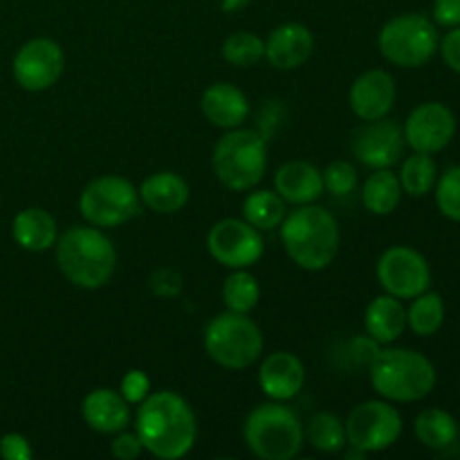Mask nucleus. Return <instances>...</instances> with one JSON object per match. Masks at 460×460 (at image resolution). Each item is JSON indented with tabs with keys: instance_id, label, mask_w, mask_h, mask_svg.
I'll list each match as a JSON object with an SVG mask.
<instances>
[{
	"instance_id": "f257e3e1",
	"label": "nucleus",
	"mask_w": 460,
	"mask_h": 460,
	"mask_svg": "<svg viewBox=\"0 0 460 460\" xmlns=\"http://www.w3.org/2000/svg\"><path fill=\"white\" fill-rule=\"evenodd\" d=\"M135 431L144 445V452L160 460L184 458L198 438V422L191 404L175 391L148 394L137 404Z\"/></svg>"
},
{
	"instance_id": "f03ea898",
	"label": "nucleus",
	"mask_w": 460,
	"mask_h": 460,
	"mask_svg": "<svg viewBox=\"0 0 460 460\" xmlns=\"http://www.w3.org/2000/svg\"><path fill=\"white\" fill-rule=\"evenodd\" d=\"M281 227V241L292 263L308 272H322L340 254V225L328 209L317 205H299L286 214Z\"/></svg>"
},
{
	"instance_id": "7ed1b4c3",
	"label": "nucleus",
	"mask_w": 460,
	"mask_h": 460,
	"mask_svg": "<svg viewBox=\"0 0 460 460\" xmlns=\"http://www.w3.org/2000/svg\"><path fill=\"white\" fill-rule=\"evenodd\" d=\"M57 263L63 277L81 290H99L117 270V250L99 227L75 225L57 238Z\"/></svg>"
},
{
	"instance_id": "20e7f679",
	"label": "nucleus",
	"mask_w": 460,
	"mask_h": 460,
	"mask_svg": "<svg viewBox=\"0 0 460 460\" xmlns=\"http://www.w3.org/2000/svg\"><path fill=\"white\" fill-rule=\"evenodd\" d=\"M371 385L389 402H418L436 386V368L429 358L411 349H380L371 364Z\"/></svg>"
},
{
	"instance_id": "39448f33",
	"label": "nucleus",
	"mask_w": 460,
	"mask_h": 460,
	"mask_svg": "<svg viewBox=\"0 0 460 460\" xmlns=\"http://www.w3.org/2000/svg\"><path fill=\"white\" fill-rule=\"evenodd\" d=\"M243 440L254 456L263 460H292L304 447V425L283 402H263L243 422Z\"/></svg>"
},
{
	"instance_id": "423d86ee",
	"label": "nucleus",
	"mask_w": 460,
	"mask_h": 460,
	"mask_svg": "<svg viewBox=\"0 0 460 460\" xmlns=\"http://www.w3.org/2000/svg\"><path fill=\"white\" fill-rule=\"evenodd\" d=\"M211 166L220 182L232 191H250L268 169L265 135L252 128H232L216 142Z\"/></svg>"
},
{
	"instance_id": "0eeeda50",
	"label": "nucleus",
	"mask_w": 460,
	"mask_h": 460,
	"mask_svg": "<svg viewBox=\"0 0 460 460\" xmlns=\"http://www.w3.org/2000/svg\"><path fill=\"white\" fill-rule=\"evenodd\" d=\"M205 350L218 367L227 371H243L252 367L263 353V332L254 319L243 313L216 314L205 326Z\"/></svg>"
},
{
	"instance_id": "6e6552de",
	"label": "nucleus",
	"mask_w": 460,
	"mask_h": 460,
	"mask_svg": "<svg viewBox=\"0 0 460 460\" xmlns=\"http://www.w3.org/2000/svg\"><path fill=\"white\" fill-rule=\"evenodd\" d=\"M438 30L422 13H402L385 22L377 36L382 57L398 67H422L436 54Z\"/></svg>"
},
{
	"instance_id": "1a4fd4ad",
	"label": "nucleus",
	"mask_w": 460,
	"mask_h": 460,
	"mask_svg": "<svg viewBox=\"0 0 460 460\" xmlns=\"http://www.w3.org/2000/svg\"><path fill=\"white\" fill-rule=\"evenodd\" d=\"M139 191L121 175H99L85 184L79 196V211L85 223L99 229L126 225L139 214Z\"/></svg>"
},
{
	"instance_id": "9d476101",
	"label": "nucleus",
	"mask_w": 460,
	"mask_h": 460,
	"mask_svg": "<svg viewBox=\"0 0 460 460\" xmlns=\"http://www.w3.org/2000/svg\"><path fill=\"white\" fill-rule=\"evenodd\" d=\"M402 434V416L389 400H367L346 418V438L362 454H377L398 443Z\"/></svg>"
},
{
	"instance_id": "9b49d317",
	"label": "nucleus",
	"mask_w": 460,
	"mask_h": 460,
	"mask_svg": "<svg viewBox=\"0 0 460 460\" xmlns=\"http://www.w3.org/2000/svg\"><path fill=\"white\" fill-rule=\"evenodd\" d=\"M377 281L395 299H416L429 290L431 268L425 256L407 245H394L377 261Z\"/></svg>"
},
{
	"instance_id": "f8f14e48",
	"label": "nucleus",
	"mask_w": 460,
	"mask_h": 460,
	"mask_svg": "<svg viewBox=\"0 0 460 460\" xmlns=\"http://www.w3.org/2000/svg\"><path fill=\"white\" fill-rule=\"evenodd\" d=\"M207 250L223 268L247 270L259 263L265 245L261 229L245 218H225L207 234Z\"/></svg>"
},
{
	"instance_id": "ddd939ff",
	"label": "nucleus",
	"mask_w": 460,
	"mask_h": 460,
	"mask_svg": "<svg viewBox=\"0 0 460 460\" xmlns=\"http://www.w3.org/2000/svg\"><path fill=\"white\" fill-rule=\"evenodd\" d=\"M66 54L57 40L31 39L13 57V79L22 90L43 93L52 88L63 75Z\"/></svg>"
},
{
	"instance_id": "4468645a",
	"label": "nucleus",
	"mask_w": 460,
	"mask_h": 460,
	"mask_svg": "<svg viewBox=\"0 0 460 460\" xmlns=\"http://www.w3.org/2000/svg\"><path fill=\"white\" fill-rule=\"evenodd\" d=\"M404 142L413 148V153L445 151L456 135V115L452 108L440 102H425L411 111L404 121Z\"/></svg>"
},
{
	"instance_id": "2eb2a0df",
	"label": "nucleus",
	"mask_w": 460,
	"mask_h": 460,
	"mask_svg": "<svg viewBox=\"0 0 460 460\" xmlns=\"http://www.w3.org/2000/svg\"><path fill=\"white\" fill-rule=\"evenodd\" d=\"M404 133L395 121L376 119L367 121V126L355 133L353 153L368 169H391L404 155Z\"/></svg>"
},
{
	"instance_id": "dca6fc26",
	"label": "nucleus",
	"mask_w": 460,
	"mask_h": 460,
	"mask_svg": "<svg viewBox=\"0 0 460 460\" xmlns=\"http://www.w3.org/2000/svg\"><path fill=\"white\" fill-rule=\"evenodd\" d=\"M395 103V81L386 70H368L353 81L349 106L362 121L385 119Z\"/></svg>"
},
{
	"instance_id": "f3484780",
	"label": "nucleus",
	"mask_w": 460,
	"mask_h": 460,
	"mask_svg": "<svg viewBox=\"0 0 460 460\" xmlns=\"http://www.w3.org/2000/svg\"><path fill=\"white\" fill-rule=\"evenodd\" d=\"M305 367L290 350H277L263 359L259 368V386L270 400L288 402L304 389Z\"/></svg>"
},
{
	"instance_id": "a211bd4d",
	"label": "nucleus",
	"mask_w": 460,
	"mask_h": 460,
	"mask_svg": "<svg viewBox=\"0 0 460 460\" xmlns=\"http://www.w3.org/2000/svg\"><path fill=\"white\" fill-rule=\"evenodd\" d=\"M314 48L313 31L301 22H283L274 27L265 40V58L277 70H296L310 58Z\"/></svg>"
},
{
	"instance_id": "6ab92c4d",
	"label": "nucleus",
	"mask_w": 460,
	"mask_h": 460,
	"mask_svg": "<svg viewBox=\"0 0 460 460\" xmlns=\"http://www.w3.org/2000/svg\"><path fill=\"white\" fill-rule=\"evenodd\" d=\"M85 425L97 434H119L130 422V404L115 389H93L81 402Z\"/></svg>"
},
{
	"instance_id": "aec40b11",
	"label": "nucleus",
	"mask_w": 460,
	"mask_h": 460,
	"mask_svg": "<svg viewBox=\"0 0 460 460\" xmlns=\"http://www.w3.org/2000/svg\"><path fill=\"white\" fill-rule=\"evenodd\" d=\"M200 108L205 119L211 126L223 130L238 128L245 124L250 115V103H247L245 93L232 84H214L202 93Z\"/></svg>"
},
{
	"instance_id": "412c9836",
	"label": "nucleus",
	"mask_w": 460,
	"mask_h": 460,
	"mask_svg": "<svg viewBox=\"0 0 460 460\" xmlns=\"http://www.w3.org/2000/svg\"><path fill=\"white\" fill-rule=\"evenodd\" d=\"M274 191L290 205H310L323 193L322 171L304 160L288 162L274 175Z\"/></svg>"
},
{
	"instance_id": "4be33fe9",
	"label": "nucleus",
	"mask_w": 460,
	"mask_h": 460,
	"mask_svg": "<svg viewBox=\"0 0 460 460\" xmlns=\"http://www.w3.org/2000/svg\"><path fill=\"white\" fill-rule=\"evenodd\" d=\"M139 200L155 214H178L189 202V184L173 171H157L142 182Z\"/></svg>"
},
{
	"instance_id": "5701e85b",
	"label": "nucleus",
	"mask_w": 460,
	"mask_h": 460,
	"mask_svg": "<svg viewBox=\"0 0 460 460\" xmlns=\"http://www.w3.org/2000/svg\"><path fill=\"white\" fill-rule=\"evenodd\" d=\"M364 328H367V335L373 337L380 346L398 341L407 328V310H404L402 299H395L391 295L376 296L364 313Z\"/></svg>"
},
{
	"instance_id": "b1692460",
	"label": "nucleus",
	"mask_w": 460,
	"mask_h": 460,
	"mask_svg": "<svg viewBox=\"0 0 460 460\" xmlns=\"http://www.w3.org/2000/svg\"><path fill=\"white\" fill-rule=\"evenodd\" d=\"M13 241L27 252H48L57 245L58 229L57 220L40 207L18 211L12 223Z\"/></svg>"
},
{
	"instance_id": "393cba45",
	"label": "nucleus",
	"mask_w": 460,
	"mask_h": 460,
	"mask_svg": "<svg viewBox=\"0 0 460 460\" xmlns=\"http://www.w3.org/2000/svg\"><path fill=\"white\" fill-rule=\"evenodd\" d=\"M402 200V187L391 169H376L367 178L362 189V202L373 216H389Z\"/></svg>"
},
{
	"instance_id": "a878e982",
	"label": "nucleus",
	"mask_w": 460,
	"mask_h": 460,
	"mask_svg": "<svg viewBox=\"0 0 460 460\" xmlns=\"http://www.w3.org/2000/svg\"><path fill=\"white\" fill-rule=\"evenodd\" d=\"M413 431L425 447L440 452L456 443L458 422L445 409H425L413 422Z\"/></svg>"
},
{
	"instance_id": "bb28decb",
	"label": "nucleus",
	"mask_w": 460,
	"mask_h": 460,
	"mask_svg": "<svg viewBox=\"0 0 460 460\" xmlns=\"http://www.w3.org/2000/svg\"><path fill=\"white\" fill-rule=\"evenodd\" d=\"M286 200L270 189H256L243 202V218L261 232L277 229L286 218Z\"/></svg>"
},
{
	"instance_id": "cd10ccee",
	"label": "nucleus",
	"mask_w": 460,
	"mask_h": 460,
	"mask_svg": "<svg viewBox=\"0 0 460 460\" xmlns=\"http://www.w3.org/2000/svg\"><path fill=\"white\" fill-rule=\"evenodd\" d=\"M445 323V304L438 292H422L413 299L407 310V326L413 335L431 337L443 328Z\"/></svg>"
},
{
	"instance_id": "c85d7f7f",
	"label": "nucleus",
	"mask_w": 460,
	"mask_h": 460,
	"mask_svg": "<svg viewBox=\"0 0 460 460\" xmlns=\"http://www.w3.org/2000/svg\"><path fill=\"white\" fill-rule=\"evenodd\" d=\"M398 180L402 193L422 198L434 191L436 180H438V166H436L434 157L427 155V153H413L402 162V171H400Z\"/></svg>"
},
{
	"instance_id": "c756f323",
	"label": "nucleus",
	"mask_w": 460,
	"mask_h": 460,
	"mask_svg": "<svg viewBox=\"0 0 460 460\" xmlns=\"http://www.w3.org/2000/svg\"><path fill=\"white\" fill-rule=\"evenodd\" d=\"M304 434L308 436L310 447L323 454H337L349 445V438H346V422H341L335 413L328 411L314 413Z\"/></svg>"
},
{
	"instance_id": "7c9ffc66",
	"label": "nucleus",
	"mask_w": 460,
	"mask_h": 460,
	"mask_svg": "<svg viewBox=\"0 0 460 460\" xmlns=\"http://www.w3.org/2000/svg\"><path fill=\"white\" fill-rule=\"evenodd\" d=\"M261 286L247 270H234L223 283V304L232 313L250 314L259 305Z\"/></svg>"
},
{
	"instance_id": "2f4dec72",
	"label": "nucleus",
	"mask_w": 460,
	"mask_h": 460,
	"mask_svg": "<svg viewBox=\"0 0 460 460\" xmlns=\"http://www.w3.org/2000/svg\"><path fill=\"white\" fill-rule=\"evenodd\" d=\"M223 58L234 67H252L265 58V40L252 31H236L223 43Z\"/></svg>"
},
{
	"instance_id": "473e14b6",
	"label": "nucleus",
	"mask_w": 460,
	"mask_h": 460,
	"mask_svg": "<svg viewBox=\"0 0 460 460\" xmlns=\"http://www.w3.org/2000/svg\"><path fill=\"white\" fill-rule=\"evenodd\" d=\"M436 205L445 218L460 223V166H452L436 180Z\"/></svg>"
},
{
	"instance_id": "72a5a7b5",
	"label": "nucleus",
	"mask_w": 460,
	"mask_h": 460,
	"mask_svg": "<svg viewBox=\"0 0 460 460\" xmlns=\"http://www.w3.org/2000/svg\"><path fill=\"white\" fill-rule=\"evenodd\" d=\"M322 178L323 189L335 198L350 196V193L355 191V187H358V171H355V166L346 160L331 162V164L326 166V171H322Z\"/></svg>"
},
{
	"instance_id": "f704fd0d",
	"label": "nucleus",
	"mask_w": 460,
	"mask_h": 460,
	"mask_svg": "<svg viewBox=\"0 0 460 460\" xmlns=\"http://www.w3.org/2000/svg\"><path fill=\"white\" fill-rule=\"evenodd\" d=\"M119 394L130 407H133V404L144 402V400L148 398V394H151V380H148V376L144 371L133 368V371H128L124 377H121Z\"/></svg>"
},
{
	"instance_id": "c9c22d12",
	"label": "nucleus",
	"mask_w": 460,
	"mask_h": 460,
	"mask_svg": "<svg viewBox=\"0 0 460 460\" xmlns=\"http://www.w3.org/2000/svg\"><path fill=\"white\" fill-rule=\"evenodd\" d=\"M111 452L112 456L119 458V460H135L144 454V445L139 440L137 431H119L115 434L111 443Z\"/></svg>"
},
{
	"instance_id": "e433bc0d",
	"label": "nucleus",
	"mask_w": 460,
	"mask_h": 460,
	"mask_svg": "<svg viewBox=\"0 0 460 460\" xmlns=\"http://www.w3.org/2000/svg\"><path fill=\"white\" fill-rule=\"evenodd\" d=\"M31 445L22 434H4L0 438V456L4 460H30Z\"/></svg>"
},
{
	"instance_id": "4c0bfd02",
	"label": "nucleus",
	"mask_w": 460,
	"mask_h": 460,
	"mask_svg": "<svg viewBox=\"0 0 460 460\" xmlns=\"http://www.w3.org/2000/svg\"><path fill=\"white\" fill-rule=\"evenodd\" d=\"M438 49L440 54H443V61L447 63L449 70L460 75V27H452V30L445 34V39L438 43Z\"/></svg>"
},
{
	"instance_id": "58836bf2",
	"label": "nucleus",
	"mask_w": 460,
	"mask_h": 460,
	"mask_svg": "<svg viewBox=\"0 0 460 460\" xmlns=\"http://www.w3.org/2000/svg\"><path fill=\"white\" fill-rule=\"evenodd\" d=\"M434 21L440 27H460V0H434Z\"/></svg>"
},
{
	"instance_id": "ea45409f",
	"label": "nucleus",
	"mask_w": 460,
	"mask_h": 460,
	"mask_svg": "<svg viewBox=\"0 0 460 460\" xmlns=\"http://www.w3.org/2000/svg\"><path fill=\"white\" fill-rule=\"evenodd\" d=\"M250 0H223V9L225 12H236V9L245 7Z\"/></svg>"
},
{
	"instance_id": "a19ab883",
	"label": "nucleus",
	"mask_w": 460,
	"mask_h": 460,
	"mask_svg": "<svg viewBox=\"0 0 460 460\" xmlns=\"http://www.w3.org/2000/svg\"><path fill=\"white\" fill-rule=\"evenodd\" d=\"M458 434H460V425H458Z\"/></svg>"
}]
</instances>
